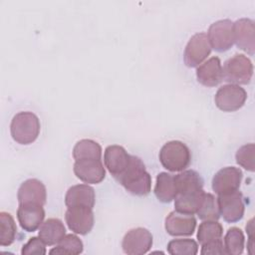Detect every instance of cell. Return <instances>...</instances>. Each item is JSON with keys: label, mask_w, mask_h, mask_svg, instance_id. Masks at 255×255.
Returning <instances> with one entry per match:
<instances>
[{"label": "cell", "mask_w": 255, "mask_h": 255, "mask_svg": "<svg viewBox=\"0 0 255 255\" xmlns=\"http://www.w3.org/2000/svg\"><path fill=\"white\" fill-rule=\"evenodd\" d=\"M116 180L133 195L144 196L151 189V176L146 171L141 159L135 155H131L128 166Z\"/></svg>", "instance_id": "1"}, {"label": "cell", "mask_w": 255, "mask_h": 255, "mask_svg": "<svg viewBox=\"0 0 255 255\" xmlns=\"http://www.w3.org/2000/svg\"><path fill=\"white\" fill-rule=\"evenodd\" d=\"M41 129L39 118L32 112L17 113L10 124L12 138L20 144H30L34 142Z\"/></svg>", "instance_id": "2"}, {"label": "cell", "mask_w": 255, "mask_h": 255, "mask_svg": "<svg viewBox=\"0 0 255 255\" xmlns=\"http://www.w3.org/2000/svg\"><path fill=\"white\" fill-rule=\"evenodd\" d=\"M161 165L169 171H182L190 163L191 153L188 146L179 140L164 143L158 154Z\"/></svg>", "instance_id": "3"}, {"label": "cell", "mask_w": 255, "mask_h": 255, "mask_svg": "<svg viewBox=\"0 0 255 255\" xmlns=\"http://www.w3.org/2000/svg\"><path fill=\"white\" fill-rule=\"evenodd\" d=\"M224 81L235 85H247L253 76V64L243 54H235L229 58L222 68Z\"/></svg>", "instance_id": "4"}, {"label": "cell", "mask_w": 255, "mask_h": 255, "mask_svg": "<svg viewBox=\"0 0 255 255\" xmlns=\"http://www.w3.org/2000/svg\"><path fill=\"white\" fill-rule=\"evenodd\" d=\"M246 99L247 93L243 88L235 84H226L217 90L214 102L223 112H235L244 106Z\"/></svg>", "instance_id": "5"}, {"label": "cell", "mask_w": 255, "mask_h": 255, "mask_svg": "<svg viewBox=\"0 0 255 255\" xmlns=\"http://www.w3.org/2000/svg\"><path fill=\"white\" fill-rule=\"evenodd\" d=\"M207 37L212 49L216 52H225L234 44L233 22L230 19H222L212 23L207 32Z\"/></svg>", "instance_id": "6"}, {"label": "cell", "mask_w": 255, "mask_h": 255, "mask_svg": "<svg viewBox=\"0 0 255 255\" xmlns=\"http://www.w3.org/2000/svg\"><path fill=\"white\" fill-rule=\"evenodd\" d=\"M211 52V46L207 37V34L200 32L194 34L188 41L184 53V64L189 67H197L209 56Z\"/></svg>", "instance_id": "7"}, {"label": "cell", "mask_w": 255, "mask_h": 255, "mask_svg": "<svg viewBox=\"0 0 255 255\" xmlns=\"http://www.w3.org/2000/svg\"><path fill=\"white\" fill-rule=\"evenodd\" d=\"M151 246L152 235L143 227H136L128 230L125 234L122 242L123 250L128 255L145 254Z\"/></svg>", "instance_id": "8"}, {"label": "cell", "mask_w": 255, "mask_h": 255, "mask_svg": "<svg viewBox=\"0 0 255 255\" xmlns=\"http://www.w3.org/2000/svg\"><path fill=\"white\" fill-rule=\"evenodd\" d=\"M65 220L69 229L74 233L86 235L94 227L95 218L93 208L84 206L68 207L65 213Z\"/></svg>", "instance_id": "9"}, {"label": "cell", "mask_w": 255, "mask_h": 255, "mask_svg": "<svg viewBox=\"0 0 255 255\" xmlns=\"http://www.w3.org/2000/svg\"><path fill=\"white\" fill-rule=\"evenodd\" d=\"M220 215L226 222L234 223L242 219L244 215V201L243 195L240 191L220 194L217 197Z\"/></svg>", "instance_id": "10"}, {"label": "cell", "mask_w": 255, "mask_h": 255, "mask_svg": "<svg viewBox=\"0 0 255 255\" xmlns=\"http://www.w3.org/2000/svg\"><path fill=\"white\" fill-rule=\"evenodd\" d=\"M242 176V171L238 167H223L214 174L212 178V189L218 195L238 190Z\"/></svg>", "instance_id": "11"}, {"label": "cell", "mask_w": 255, "mask_h": 255, "mask_svg": "<svg viewBox=\"0 0 255 255\" xmlns=\"http://www.w3.org/2000/svg\"><path fill=\"white\" fill-rule=\"evenodd\" d=\"M75 175L85 183L97 184L104 180L106 169L102 159H81L75 160Z\"/></svg>", "instance_id": "12"}, {"label": "cell", "mask_w": 255, "mask_h": 255, "mask_svg": "<svg viewBox=\"0 0 255 255\" xmlns=\"http://www.w3.org/2000/svg\"><path fill=\"white\" fill-rule=\"evenodd\" d=\"M166 232L171 236H189L194 233L196 219L192 214L171 211L164 221Z\"/></svg>", "instance_id": "13"}, {"label": "cell", "mask_w": 255, "mask_h": 255, "mask_svg": "<svg viewBox=\"0 0 255 255\" xmlns=\"http://www.w3.org/2000/svg\"><path fill=\"white\" fill-rule=\"evenodd\" d=\"M234 43L249 55L255 53V27L254 21L249 18H241L233 23Z\"/></svg>", "instance_id": "14"}, {"label": "cell", "mask_w": 255, "mask_h": 255, "mask_svg": "<svg viewBox=\"0 0 255 255\" xmlns=\"http://www.w3.org/2000/svg\"><path fill=\"white\" fill-rule=\"evenodd\" d=\"M130 157L131 155L128 154L122 145H109L106 147L104 153L105 166L116 179L128 166L130 162Z\"/></svg>", "instance_id": "15"}, {"label": "cell", "mask_w": 255, "mask_h": 255, "mask_svg": "<svg viewBox=\"0 0 255 255\" xmlns=\"http://www.w3.org/2000/svg\"><path fill=\"white\" fill-rule=\"evenodd\" d=\"M17 218L21 228L27 232L36 231L44 221L45 210L43 205L35 203L19 204Z\"/></svg>", "instance_id": "16"}, {"label": "cell", "mask_w": 255, "mask_h": 255, "mask_svg": "<svg viewBox=\"0 0 255 255\" xmlns=\"http://www.w3.org/2000/svg\"><path fill=\"white\" fill-rule=\"evenodd\" d=\"M17 199L19 204L35 203L44 206L47 199L46 186L39 179H27L20 185L17 192Z\"/></svg>", "instance_id": "17"}, {"label": "cell", "mask_w": 255, "mask_h": 255, "mask_svg": "<svg viewBox=\"0 0 255 255\" xmlns=\"http://www.w3.org/2000/svg\"><path fill=\"white\" fill-rule=\"evenodd\" d=\"M197 81L205 87H215L223 80L222 66L218 57H211L197 66Z\"/></svg>", "instance_id": "18"}, {"label": "cell", "mask_w": 255, "mask_h": 255, "mask_svg": "<svg viewBox=\"0 0 255 255\" xmlns=\"http://www.w3.org/2000/svg\"><path fill=\"white\" fill-rule=\"evenodd\" d=\"M96 201L95 189L88 184H76L71 186L65 195L67 207L84 206L93 208Z\"/></svg>", "instance_id": "19"}, {"label": "cell", "mask_w": 255, "mask_h": 255, "mask_svg": "<svg viewBox=\"0 0 255 255\" xmlns=\"http://www.w3.org/2000/svg\"><path fill=\"white\" fill-rule=\"evenodd\" d=\"M174 182L177 194L192 193L202 190L203 179L200 174L192 169L182 170L174 175Z\"/></svg>", "instance_id": "20"}, {"label": "cell", "mask_w": 255, "mask_h": 255, "mask_svg": "<svg viewBox=\"0 0 255 255\" xmlns=\"http://www.w3.org/2000/svg\"><path fill=\"white\" fill-rule=\"evenodd\" d=\"M65 235L66 228L59 218H49L39 228V237L49 246L57 245Z\"/></svg>", "instance_id": "21"}, {"label": "cell", "mask_w": 255, "mask_h": 255, "mask_svg": "<svg viewBox=\"0 0 255 255\" xmlns=\"http://www.w3.org/2000/svg\"><path fill=\"white\" fill-rule=\"evenodd\" d=\"M154 194L156 198L163 203L174 200L177 195L174 176L168 172L158 173L154 186Z\"/></svg>", "instance_id": "22"}, {"label": "cell", "mask_w": 255, "mask_h": 255, "mask_svg": "<svg viewBox=\"0 0 255 255\" xmlns=\"http://www.w3.org/2000/svg\"><path fill=\"white\" fill-rule=\"evenodd\" d=\"M204 195L203 189L197 192L177 194L174 198L175 210L186 214H195L202 202Z\"/></svg>", "instance_id": "23"}, {"label": "cell", "mask_w": 255, "mask_h": 255, "mask_svg": "<svg viewBox=\"0 0 255 255\" xmlns=\"http://www.w3.org/2000/svg\"><path fill=\"white\" fill-rule=\"evenodd\" d=\"M73 157L75 160L101 159L102 146L93 139H81L75 144L73 148Z\"/></svg>", "instance_id": "24"}, {"label": "cell", "mask_w": 255, "mask_h": 255, "mask_svg": "<svg viewBox=\"0 0 255 255\" xmlns=\"http://www.w3.org/2000/svg\"><path fill=\"white\" fill-rule=\"evenodd\" d=\"M223 234L222 225L217 220H203L199 224L197 240L200 245L221 239Z\"/></svg>", "instance_id": "25"}, {"label": "cell", "mask_w": 255, "mask_h": 255, "mask_svg": "<svg viewBox=\"0 0 255 255\" xmlns=\"http://www.w3.org/2000/svg\"><path fill=\"white\" fill-rule=\"evenodd\" d=\"M245 238L242 230L238 227H231L224 236L225 253L229 255H240L244 250Z\"/></svg>", "instance_id": "26"}, {"label": "cell", "mask_w": 255, "mask_h": 255, "mask_svg": "<svg viewBox=\"0 0 255 255\" xmlns=\"http://www.w3.org/2000/svg\"><path fill=\"white\" fill-rule=\"evenodd\" d=\"M17 226L13 216L5 211L0 212V245L9 246L15 239Z\"/></svg>", "instance_id": "27"}, {"label": "cell", "mask_w": 255, "mask_h": 255, "mask_svg": "<svg viewBox=\"0 0 255 255\" xmlns=\"http://www.w3.org/2000/svg\"><path fill=\"white\" fill-rule=\"evenodd\" d=\"M84 245L82 240L75 234L65 235L56 247L49 251L50 254H80L83 252Z\"/></svg>", "instance_id": "28"}, {"label": "cell", "mask_w": 255, "mask_h": 255, "mask_svg": "<svg viewBox=\"0 0 255 255\" xmlns=\"http://www.w3.org/2000/svg\"><path fill=\"white\" fill-rule=\"evenodd\" d=\"M201 220H218L220 217L217 198L211 194L204 192L202 202L196 212Z\"/></svg>", "instance_id": "29"}, {"label": "cell", "mask_w": 255, "mask_h": 255, "mask_svg": "<svg viewBox=\"0 0 255 255\" xmlns=\"http://www.w3.org/2000/svg\"><path fill=\"white\" fill-rule=\"evenodd\" d=\"M167 252L171 255H195L198 252V244L189 238L173 239L167 244Z\"/></svg>", "instance_id": "30"}, {"label": "cell", "mask_w": 255, "mask_h": 255, "mask_svg": "<svg viewBox=\"0 0 255 255\" xmlns=\"http://www.w3.org/2000/svg\"><path fill=\"white\" fill-rule=\"evenodd\" d=\"M254 151H255V145L252 142L240 146L235 154L236 162L240 166L244 167L246 170L254 171L255 169Z\"/></svg>", "instance_id": "31"}, {"label": "cell", "mask_w": 255, "mask_h": 255, "mask_svg": "<svg viewBox=\"0 0 255 255\" xmlns=\"http://www.w3.org/2000/svg\"><path fill=\"white\" fill-rule=\"evenodd\" d=\"M46 244L40 237H32L22 247V255H44L46 254Z\"/></svg>", "instance_id": "32"}, {"label": "cell", "mask_w": 255, "mask_h": 255, "mask_svg": "<svg viewBox=\"0 0 255 255\" xmlns=\"http://www.w3.org/2000/svg\"><path fill=\"white\" fill-rule=\"evenodd\" d=\"M200 254H202V255H215V254L222 255V254H226L222 240L219 239V240L211 241V242H208V243H205V244L201 245Z\"/></svg>", "instance_id": "33"}, {"label": "cell", "mask_w": 255, "mask_h": 255, "mask_svg": "<svg viewBox=\"0 0 255 255\" xmlns=\"http://www.w3.org/2000/svg\"><path fill=\"white\" fill-rule=\"evenodd\" d=\"M254 219H250L249 222L246 225V231L248 233V243H247V247L249 249V253L253 254V249H254Z\"/></svg>", "instance_id": "34"}]
</instances>
